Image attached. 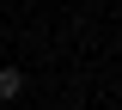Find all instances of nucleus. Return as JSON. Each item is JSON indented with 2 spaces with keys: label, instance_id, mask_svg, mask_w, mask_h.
Returning a JSON list of instances; mask_svg holds the SVG:
<instances>
[{
  "label": "nucleus",
  "instance_id": "obj_1",
  "mask_svg": "<svg viewBox=\"0 0 122 110\" xmlns=\"http://www.w3.org/2000/svg\"><path fill=\"white\" fill-rule=\"evenodd\" d=\"M25 92V73H18V67H0V98H18Z\"/></svg>",
  "mask_w": 122,
  "mask_h": 110
}]
</instances>
